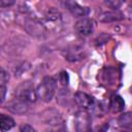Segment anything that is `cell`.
<instances>
[{"label":"cell","mask_w":132,"mask_h":132,"mask_svg":"<svg viewBox=\"0 0 132 132\" xmlns=\"http://www.w3.org/2000/svg\"><path fill=\"white\" fill-rule=\"evenodd\" d=\"M20 130H21V131H23V132H27V131L32 132V131H35V129H34L32 126H30L29 124H26V125L22 126V127L20 128Z\"/></svg>","instance_id":"19"},{"label":"cell","mask_w":132,"mask_h":132,"mask_svg":"<svg viewBox=\"0 0 132 132\" xmlns=\"http://www.w3.org/2000/svg\"><path fill=\"white\" fill-rule=\"evenodd\" d=\"M118 124L123 128H131V125H132L131 112H125L121 114L118 119Z\"/></svg>","instance_id":"13"},{"label":"cell","mask_w":132,"mask_h":132,"mask_svg":"<svg viewBox=\"0 0 132 132\" xmlns=\"http://www.w3.org/2000/svg\"><path fill=\"white\" fill-rule=\"evenodd\" d=\"M74 124L77 131H88L91 129V116L85 109L78 110L74 114Z\"/></svg>","instance_id":"6"},{"label":"cell","mask_w":132,"mask_h":132,"mask_svg":"<svg viewBox=\"0 0 132 132\" xmlns=\"http://www.w3.org/2000/svg\"><path fill=\"white\" fill-rule=\"evenodd\" d=\"M6 108L14 114H24L28 111L29 106H28L27 102H25L24 100L16 97L15 99H13L7 103Z\"/></svg>","instance_id":"8"},{"label":"cell","mask_w":132,"mask_h":132,"mask_svg":"<svg viewBox=\"0 0 132 132\" xmlns=\"http://www.w3.org/2000/svg\"><path fill=\"white\" fill-rule=\"evenodd\" d=\"M5 96V87H0V103L3 101Z\"/></svg>","instance_id":"20"},{"label":"cell","mask_w":132,"mask_h":132,"mask_svg":"<svg viewBox=\"0 0 132 132\" xmlns=\"http://www.w3.org/2000/svg\"><path fill=\"white\" fill-rule=\"evenodd\" d=\"M15 4V0H0V8L11 7Z\"/></svg>","instance_id":"18"},{"label":"cell","mask_w":132,"mask_h":132,"mask_svg":"<svg viewBox=\"0 0 132 132\" xmlns=\"http://www.w3.org/2000/svg\"><path fill=\"white\" fill-rule=\"evenodd\" d=\"M24 25H25L24 27H25V30L27 31V33H29L30 35L35 36V37H41L46 32L45 26L36 19L28 18V19H26Z\"/></svg>","instance_id":"3"},{"label":"cell","mask_w":132,"mask_h":132,"mask_svg":"<svg viewBox=\"0 0 132 132\" xmlns=\"http://www.w3.org/2000/svg\"><path fill=\"white\" fill-rule=\"evenodd\" d=\"M9 80V75L6 70L0 67V87H5Z\"/></svg>","instance_id":"16"},{"label":"cell","mask_w":132,"mask_h":132,"mask_svg":"<svg viewBox=\"0 0 132 132\" xmlns=\"http://www.w3.org/2000/svg\"><path fill=\"white\" fill-rule=\"evenodd\" d=\"M68 79H69V78H68V73H67V72L63 71V72H61V73L59 74V82H60L63 87L67 86Z\"/></svg>","instance_id":"17"},{"label":"cell","mask_w":132,"mask_h":132,"mask_svg":"<svg viewBox=\"0 0 132 132\" xmlns=\"http://www.w3.org/2000/svg\"><path fill=\"white\" fill-rule=\"evenodd\" d=\"M57 89V81L50 76H45L36 89L37 97L44 102H50L55 96Z\"/></svg>","instance_id":"1"},{"label":"cell","mask_w":132,"mask_h":132,"mask_svg":"<svg viewBox=\"0 0 132 132\" xmlns=\"http://www.w3.org/2000/svg\"><path fill=\"white\" fill-rule=\"evenodd\" d=\"M63 6L75 18H85L89 14L90 9L88 7L81 6L76 0H61Z\"/></svg>","instance_id":"4"},{"label":"cell","mask_w":132,"mask_h":132,"mask_svg":"<svg viewBox=\"0 0 132 132\" xmlns=\"http://www.w3.org/2000/svg\"><path fill=\"white\" fill-rule=\"evenodd\" d=\"M124 19L123 13H121L118 10H109L104 11L99 15V21L102 23H111V22H118Z\"/></svg>","instance_id":"10"},{"label":"cell","mask_w":132,"mask_h":132,"mask_svg":"<svg viewBox=\"0 0 132 132\" xmlns=\"http://www.w3.org/2000/svg\"><path fill=\"white\" fill-rule=\"evenodd\" d=\"M15 96L25 102L29 103H34L37 100V93L36 90L34 89L33 85L30 82H24L21 86H19L15 89Z\"/></svg>","instance_id":"2"},{"label":"cell","mask_w":132,"mask_h":132,"mask_svg":"<svg viewBox=\"0 0 132 132\" xmlns=\"http://www.w3.org/2000/svg\"><path fill=\"white\" fill-rule=\"evenodd\" d=\"M124 2L125 0H104L105 5L111 10H118L124 4Z\"/></svg>","instance_id":"15"},{"label":"cell","mask_w":132,"mask_h":132,"mask_svg":"<svg viewBox=\"0 0 132 132\" xmlns=\"http://www.w3.org/2000/svg\"><path fill=\"white\" fill-rule=\"evenodd\" d=\"M74 28H75V31L78 35L82 36V37H86V36H89L91 35L93 32H94V28H95V25H94V22L92 19H89V18H80L74 25Z\"/></svg>","instance_id":"5"},{"label":"cell","mask_w":132,"mask_h":132,"mask_svg":"<svg viewBox=\"0 0 132 132\" xmlns=\"http://www.w3.org/2000/svg\"><path fill=\"white\" fill-rule=\"evenodd\" d=\"M15 126V122L11 117L6 114L0 113V130L1 131H8Z\"/></svg>","instance_id":"12"},{"label":"cell","mask_w":132,"mask_h":132,"mask_svg":"<svg viewBox=\"0 0 132 132\" xmlns=\"http://www.w3.org/2000/svg\"><path fill=\"white\" fill-rule=\"evenodd\" d=\"M62 20V14L60 13L59 10L52 8L47 12V21L48 22H60Z\"/></svg>","instance_id":"14"},{"label":"cell","mask_w":132,"mask_h":132,"mask_svg":"<svg viewBox=\"0 0 132 132\" xmlns=\"http://www.w3.org/2000/svg\"><path fill=\"white\" fill-rule=\"evenodd\" d=\"M109 108L113 112L122 111L125 108V101L119 95H112L109 100Z\"/></svg>","instance_id":"11"},{"label":"cell","mask_w":132,"mask_h":132,"mask_svg":"<svg viewBox=\"0 0 132 132\" xmlns=\"http://www.w3.org/2000/svg\"><path fill=\"white\" fill-rule=\"evenodd\" d=\"M73 100L76 103V105L79 106L82 109L92 108L94 106V103H95L94 98L91 95H89V94H87L85 92H76L74 94Z\"/></svg>","instance_id":"7"},{"label":"cell","mask_w":132,"mask_h":132,"mask_svg":"<svg viewBox=\"0 0 132 132\" xmlns=\"http://www.w3.org/2000/svg\"><path fill=\"white\" fill-rule=\"evenodd\" d=\"M84 48L81 46L78 45H71L66 50V53L64 54L65 59H67L68 61L74 62V61H78L80 59H84V54L82 51Z\"/></svg>","instance_id":"9"}]
</instances>
